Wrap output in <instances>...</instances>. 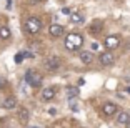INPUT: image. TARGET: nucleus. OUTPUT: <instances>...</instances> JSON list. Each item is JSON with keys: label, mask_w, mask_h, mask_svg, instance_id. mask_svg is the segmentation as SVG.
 I'll use <instances>...</instances> for the list:
<instances>
[{"label": "nucleus", "mask_w": 130, "mask_h": 128, "mask_svg": "<svg viewBox=\"0 0 130 128\" xmlns=\"http://www.w3.org/2000/svg\"><path fill=\"white\" fill-rule=\"evenodd\" d=\"M84 45V37L80 33H69L65 38V48L70 52H75Z\"/></svg>", "instance_id": "nucleus-1"}, {"label": "nucleus", "mask_w": 130, "mask_h": 128, "mask_svg": "<svg viewBox=\"0 0 130 128\" xmlns=\"http://www.w3.org/2000/svg\"><path fill=\"white\" fill-rule=\"evenodd\" d=\"M25 30L30 35H37L38 32L42 30V22H40V19H37V17L27 19V22H25Z\"/></svg>", "instance_id": "nucleus-2"}, {"label": "nucleus", "mask_w": 130, "mask_h": 128, "mask_svg": "<svg viewBox=\"0 0 130 128\" xmlns=\"http://www.w3.org/2000/svg\"><path fill=\"white\" fill-rule=\"evenodd\" d=\"M25 82H27L32 88H38L42 85V75L37 73L35 70H28V72L25 73Z\"/></svg>", "instance_id": "nucleus-3"}, {"label": "nucleus", "mask_w": 130, "mask_h": 128, "mask_svg": "<svg viewBox=\"0 0 130 128\" xmlns=\"http://www.w3.org/2000/svg\"><path fill=\"white\" fill-rule=\"evenodd\" d=\"M60 65H62V60L58 58V57H55V55L48 57V58L45 60V68H47V70H50V72L58 70V68H60Z\"/></svg>", "instance_id": "nucleus-4"}, {"label": "nucleus", "mask_w": 130, "mask_h": 128, "mask_svg": "<svg viewBox=\"0 0 130 128\" xmlns=\"http://www.w3.org/2000/svg\"><path fill=\"white\" fill-rule=\"evenodd\" d=\"M119 45H120V37L119 35H108V37L105 38V47H107L108 50H115Z\"/></svg>", "instance_id": "nucleus-5"}, {"label": "nucleus", "mask_w": 130, "mask_h": 128, "mask_svg": "<svg viewBox=\"0 0 130 128\" xmlns=\"http://www.w3.org/2000/svg\"><path fill=\"white\" fill-rule=\"evenodd\" d=\"M100 63L103 65V67H110V65H113V62H115V57H113V53H110V52H103L102 55H100Z\"/></svg>", "instance_id": "nucleus-6"}, {"label": "nucleus", "mask_w": 130, "mask_h": 128, "mask_svg": "<svg viewBox=\"0 0 130 128\" xmlns=\"http://www.w3.org/2000/svg\"><path fill=\"white\" fill-rule=\"evenodd\" d=\"M102 113L105 115V117H113L115 113H117V105L115 103H105V105L102 106Z\"/></svg>", "instance_id": "nucleus-7"}, {"label": "nucleus", "mask_w": 130, "mask_h": 128, "mask_svg": "<svg viewBox=\"0 0 130 128\" xmlns=\"http://www.w3.org/2000/svg\"><path fill=\"white\" fill-rule=\"evenodd\" d=\"M48 32L54 38H57V37H60V35H63V27L58 25V23H54V25H50Z\"/></svg>", "instance_id": "nucleus-8"}, {"label": "nucleus", "mask_w": 130, "mask_h": 128, "mask_svg": "<svg viewBox=\"0 0 130 128\" xmlns=\"http://www.w3.org/2000/svg\"><path fill=\"white\" fill-rule=\"evenodd\" d=\"M80 62L84 65H90L93 62V55L92 52H80Z\"/></svg>", "instance_id": "nucleus-9"}, {"label": "nucleus", "mask_w": 130, "mask_h": 128, "mask_svg": "<svg viewBox=\"0 0 130 128\" xmlns=\"http://www.w3.org/2000/svg\"><path fill=\"white\" fill-rule=\"evenodd\" d=\"M55 97V90L54 88H43L42 90V100L43 102H50Z\"/></svg>", "instance_id": "nucleus-10"}, {"label": "nucleus", "mask_w": 130, "mask_h": 128, "mask_svg": "<svg viewBox=\"0 0 130 128\" xmlns=\"http://www.w3.org/2000/svg\"><path fill=\"white\" fill-rule=\"evenodd\" d=\"M70 22L73 25H80V23H84V17L78 12H73V13H70Z\"/></svg>", "instance_id": "nucleus-11"}, {"label": "nucleus", "mask_w": 130, "mask_h": 128, "mask_svg": "<svg viewBox=\"0 0 130 128\" xmlns=\"http://www.w3.org/2000/svg\"><path fill=\"white\" fill-rule=\"evenodd\" d=\"M15 106H17V100H15V97H8V98H5V100H4V108L12 110V108H15Z\"/></svg>", "instance_id": "nucleus-12"}, {"label": "nucleus", "mask_w": 130, "mask_h": 128, "mask_svg": "<svg viewBox=\"0 0 130 128\" xmlns=\"http://www.w3.org/2000/svg\"><path fill=\"white\" fill-rule=\"evenodd\" d=\"M128 120H130V115L127 112H120L119 115H117V123H120V125H125Z\"/></svg>", "instance_id": "nucleus-13"}, {"label": "nucleus", "mask_w": 130, "mask_h": 128, "mask_svg": "<svg viewBox=\"0 0 130 128\" xmlns=\"http://www.w3.org/2000/svg\"><path fill=\"white\" fill-rule=\"evenodd\" d=\"M10 28H8L7 25H2L0 27V38H2V40H8V38H10Z\"/></svg>", "instance_id": "nucleus-14"}, {"label": "nucleus", "mask_w": 130, "mask_h": 128, "mask_svg": "<svg viewBox=\"0 0 130 128\" xmlns=\"http://www.w3.org/2000/svg\"><path fill=\"white\" fill-rule=\"evenodd\" d=\"M19 118L22 123H27L28 121V110L27 108H20L19 110Z\"/></svg>", "instance_id": "nucleus-15"}, {"label": "nucleus", "mask_w": 130, "mask_h": 128, "mask_svg": "<svg viewBox=\"0 0 130 128\" xmlns=\"http://www.w3.org/2000/svg\"><path fill=\"white\" fill-rule=\"evenodd\" d=\"M102 28H103L102 23H93V25H90V32H92V33H100Z\"/></svg>", "instance_id": "nucleus-16"}, {"label": "nucleus", "mask_w": 130, "mask_h": 128, "mask_svg": "<svg viewBox=\"0 0 130 128\" xmlns=\"http://www.w3.org/2000/svg\"><path fill=\"white\" fill-rule=\"evenodd\" d=\"M67 93H69V97H77V95H78V88L69 87V88H67Z\"/></svg>", "instance_id": "nucleus-17"}, {"label": "nucleus", "mask_w": 130, "mask_h": 128, "mask_svg": "<svg viewBox=\"0 0 130 128\" xmlns=\"http://www.w3.org/2000/svg\"><path fill=\"white\" fill-rule=\"evenodd\" d=\"M22 60H23V55H22V53H17V55H15V62H17V63H22Z\"/></svg>", "instance_id": "nucleus-18"}, {"label": "nucleus", "mask_w": 130, "mask_h": 128, "mask_svg": "<svg viewBox=\"0 0 130 128\" xmlns=\"http://www.w3.org/2000/svg\"><path fill=\"white\" fill-rule=\"evenodd\" d=\"M62 13H63V15H70V8H62Z\"/></svg>", "instance_id": "nucleus-19"}, {"label": "nucleus", "mask_w": 130, "mask_h": 128, "mask_svg": "<svg viewBox=\"0 0 130 128\" xmlns=\"http://www.w3.org/2000/svg\"><path fill=\"white\" fill-rule=\"evenodd\" d=\"M30 4H34V5H37V4H40V2H43V0H28Z\"/></svg>", "instance_id": "nucleus-20"}, {"label": "nucleus", "mask_w": 130, "mask_h": 128, "mask_svg": "<svg viewBox=\"0 0 130 128\" xmlns=\"http://www.w3.org/2000/svg\"><path fill=\"white\" fill-rule=\"evenodd\" d=\"M125 128H130V120H128V121L125 123Z\"/></svg>", "instance_id": "nucleus-21"}, {"label": "nucleus", "mask_w": 130, "mask_h": 128, "mask_svg": "<svg viewBox=\"0 0 130 128\" xmlns=\"http://www.w3.org/2000/svg\"><path fill=\"white\" fill-rule=\"evenodd\" d=\"M125 92H127V93H130V87H127V90H125Z\"/></svg>", "instance_id": "nucleus-22"}, {"label": "nucleus", "mask_w": 130, "mask_h": 128, "mask_svg": "<svg viewBox=\"0 0 130 128\" xmlns=\"http://www.w3.org/2000/svg\"><path fill=\"white\" fill-rule=\"evenodd\" d=\"M32 128H37V126H32Z\"/></svg>", "instance_id": "nucleus-23"}]
</instances>
